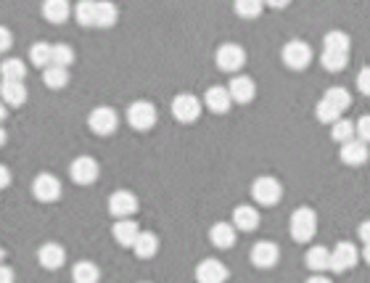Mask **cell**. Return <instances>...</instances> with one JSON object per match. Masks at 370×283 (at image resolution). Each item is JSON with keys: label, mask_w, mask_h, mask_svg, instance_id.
I'll return each mask as SVG.
<instances>
[{"label": "cell", "mask_w": 370, "mask_h": 283, "mask_svg": "<svg viewBox=\"0 0 370 283\" xmlns=\"http://www.w3.org/2000/svg\"><path fill=\"white\" fill-rule=\"evenodd\" d=\"M314 233H317V215L310 207L294 209V215H291V236H294V241L305 244Z\"/></svg>", "instance_id": "6da1fadb"}, {"label": "cell", "mask_w": 370, "mask_h": 283, "mask_svg": "<svg viewBox=\"0 0 370 283\" xmlns=\"http://www.w3.org/2000/svg\"><path fill=\"white\" fill-rule=\"evenodd\" d=\"M251 196L257 198V204H262V207H273V204L280 201L283 188H280V183H278L275 178L262 175V178L254 180V186H251Z\"/></svg>", "instance_id": "7a4b0ae2"}, {"label": "cell", "mask_w": 370, "mask_h": 283, "mask_svg": "<svg viewBox=\"0 0 370 283\" xmlns=\"http://www.w3.org/2000/svg\"><path fill=\"white\" fill-rule=\"evenodd\" d=\"M280 56H283V64L299 72V69H307L312 61V48L307 46L305 40H291V43H286Z\"/></svg>", "instance_id": "3957f363"}, {"label": "cell", "mask_w": 370, "mask_h": 283, "mask_svg": "<svg viewBox=\"0 0 370 283\" xmlns=\"http://www.w3.org/2000/svg\"><path fill=\"white\" fill-rule=\"evenodd\" d=\"M127 122L135 127V130H151L154 122H157V109L151 101H135L130 104L127 109Z\"/></svg>", "instance_id": "277c9868"}, {"label": "cell", "mask_w": 370, "mask_h": 283, "mask_svg": "<svg viewBox=\"0 0 370 283\" xmlns=\"http://www.w3.org/2000/svg\"><path fill=\"white\" fill-rule=\"evenodd\" d=\"M88 124H90V130L95 132V135H111V132L117 130V124H120V117H117V112L109 109V106H98V109L90 112Z\"/></svg>", "instance_id": "5b68a950"}, {"label": "cell", "mask_w": 370, "mask_h": 283, "mask_svg": "<svg viewBox=\"0 0 370 283\" xmlns=\"http://www.w3.org/2000/svg\"><path fill=\"white\" fill-rule=\"evenodd\" d=\"M357 257H360V252L354 249V244H349V241H339V244L331 249V270L333 273L352 270V267L357 265Z\"/></svg>", "instance_id": "8992f818"}, {"label": "cell", "mask_w": 370, "mask_h": 283, "mask_svg": "<svg viewBox=\"0 0 370 283\" xmlns=\"http://www.w3.org/2000/svg\"><path fill=\"white\" fill-rule=\"evenodd\" d=\"M217 66L222 72H238L240 66L246 64V50L236 43H225V46L217 48Z\"/></svg>", "instance_id": "52a82bcc"}, {"label": "cell", "mask_w": 370, "mask_h": 283, "mask_svg": "<svg viewBox=\"0 0 370 283\" xmlns=\"http://www.w3.org/2000/svg\"><path fill=\"white\" fill-rule=\"evenodd\" d=\"M172 114L180 122H196L201 114V101L191 93H180L172 98Z\"/></svg>", "instance_id": "ba28073f"}, {"label": "cell", "mask_w": 370, "mask_h": 283, "mask_svg": "<svg viewBox=\"0 0 370 283\" xmlns=\"http://www.w3.org/2000/svg\"><path fill=\"white\" fill-rule=\"evenodd\" d=\"M69 175H72L74 183L90 186V183L98 180V161L92 159V156H77L72 161V167H69Z\"/></svg>", "instance_id": "9c48e42d"}, {"label": "cell", "mask_w": 370, "mask_h": 283, "mask_svg": "<svg viewBox=\"0 0 370 283\" xmlns=\"http://www.w3.org/2000/svg\"><path fill=\"white\" fill-rule=\"evenodd\" d=\"M196 281L199 283H225L228 281V267L220 260H201L196 265Z\"/></svg>", "instance_id": "30bf717a"}, {"label": "cell", "mask_w": 370, "mask_h": 283, "mask_svg": "<svg viewBox=\"0 0 370 283\" xmlns=\"http://www.w3.org/2000/svg\"><path fill=\"white\" fill-rule=\"evenodd\" d=\"M280 260V249H278L275 241H257V244L251 246V262L257 265V267H273L278 265Z\"/></svg>", "instance_id": "8fae6325"}, {"label": "cell", "mask_w": 370, "mask_h": 283, "mask_svg": "<svg viewBox=\"0 0 370 283\" xmlns=\"http://www.w3.org/2000/svg\"><path fill=\"white\" fill-rule=\"evenodd\" d=\"M138 209V198L132 196L130 191H117V193H111L109 198V212L114 218L120 220H130V215Z\"/></svg>", "instance_id": "7c38bea8"}, {"label": "cell", "mask_w": 370, "mask_h": 283, "mask_svg": "<svg viewBox=\"0 0 370 283\" xmlns=\"http://www.w3.org/2000/svg\"><path fill=\"white\" fill-rule=\"evenodd\" d=\"M32 193H35V198H40V201H56V198L61 196V183H58V178L43 172V175H37L35 183H32Z\"/></svg>", "instance_id": "4fadbf2b"}, {"label": "cell", "mask_w": 370, "mask_h": 283, "mask_svg": "<svg viewBox=\"0 0 370 283\" xmlns=\"http://www.w3.org/2000/svg\"><path fill=\"white\" fill-rule=\"evenodd\" d=\"M228 93H231L233 101H238V104H249L251 98L257 95V85H254V80L246 75H236L231 80V85H228Z\"/></svg>", "instance_id": "5bb4252c"}, {"label": "cell", "mask_w": 370, "mask_h": 283, "mask_svg": "<svg viewBox=\"0 0 370 283\" xmlns=\"http://www.w3.org/2000/svg\"><path fill=\"white\" fill-rule=\"evenodd\" d=\"M370 156V149L368 143H362L360 138H354V141L344 143L342 146V161L344 164H352V167H357V164H365Z\"/></svg>", "instance_id": "9a60e30c"}, {"label": "cell", "mask_w": 370, "mask_h": 283, "mask_svg": "<svg viewBox=\"0 0 370 283\" xmlns=\"http://www.w3.org/2000/svg\"><path fill=\"white\" fill-rule=\"evenodd\" d=\"M37 260H40V265H43L46 270H58V267L64 265V260H66L64 246H58V244L40 246V252H37Z\"/></svg>", "instance_id": "2e32d148"}, {"label": "cell", "mask_w": 370, "mask_h": 283, "mask_svg": "<svg viewBox=\"0 0 370 283\" xmlns=\"http://www.w3.org/2000/svg\"><path fill=\"white\" fill-rule=\"evenodd\" d=\"M204 104L209 106L214 114H225L228 109H231L233 98H231V93H228V87L217 85V87H209V90H206V95H204Z\"/></svg>", "instance_id": "e0dca14e"}, {"label": "cell", "mask_w": 370, "mask_h": 283, "mask_svg": "<svg viewBox=\"0 0 370 283\" xmlns=\"http://www.w3.org/2000/svg\"><path fill=\"white\" fill-rule=\"evenodd\" d=\"M233 225H236V230H243V233L254 230L259 225V212L249 204H240V207L233 209Z\"/></svg>", "instance_id": "ac0fdd59"}, {"label": "cell", "mask_w": 370, "mask_h": 283, "mask_svg": "<svg viewBox=\"0 0 370 283\" xmlns=\"http://www.w3.org/2000/svg\"><path fill=\"white\" fill-rule=\"evenodd\" d=\"M114 238H117V244L122 246H135V241H138V236L143 233L138 228V223H132V220H120L117 225H114Z\"/></svg>", "instance_id": "d6986e66"}, {"label": "cell", "mask_w": 370, "mask_h": 283, "mask_svg": "<svg viewBox=\"0 0 370 283\" xmlns=\"http://www.w3.org/2000/svg\"><path fill=\"white\" fill-rule=\"evenodd\" d=\"M209 238L217 249H231L236 244V225L231 223H214L212 230H209Z\"/></svg>", "instance_id": "ffe728a7"}, {"label": "cell", "mask_w": 370, "mask_h": 283, "mask_svg": "<svg viewBox=\"0 0 370 283\" xmlns=\"http://www.w3.org/2000/svg\"><path fill=\"white\" fill-rule=\"evenodd\" d=\"M305 262L310 270L314 273H323V270H331V252L325 249V246H312L310 252H307Z\"/></svg>", "instance_id": "44dd1931"}, {"label": "cell", "mask_w": 370, "mask_h": 283, "mask_svg": "<svg viewBox=\"0 0 370 283\" xmlns=\"http://www.w3.org/2000/svg\"><path fill=\"white\" fill-rule=\"evenodd\" d=\"M72 281L74 283H98L101 281V270L92 262H77L72 267Z\"/></svg>", "instance_id": "7402d4cb"}, {"label": "cell", "mask_w": 370, "mask_h": 283, "mask_svg": "<svg viewBox=\"0 0 370 283\" xmlns=\"http://www.w3.org/2000/svg\"><path fill=\"white\" fill-rule=\"evenodd\" d=\"M0 95H3V104L6 106H21L27 101V90H24L21 82H3Z\"/></svg>", "instance_id": "603a6c76"}, {"label": "cell", "mask_w": 370, "mask_h": 283, "mask_svg": "<svg viewBox=\"0 0 370 283\" xmlns=\"http://www.w3.org/2000/svg\"><path fill=\"white\" fill-rule=\"evenodd\" d=\"M0 75H3V82H24L27 66L21 64L18 58H9V61L0 64Z\"/></svg>", "instance_id": "cb8c5ba5"}, {"label": "cell", "mask_w": 370, "mask_h": 283, "mask_svg": "<svg viewBox=\"0 0 370 283\" xmlns=\"http://www.w3.org/2000/svg\"><path fill=\"white\" fill-rule=\"evenodd\" d=\"M43 16L51 24H64L66 16H69V3H64V0H48L46 6H43Z\"/></svg>", "instance_id": "d4e9b609"}, {"label": "cell", "mask_w": 370, "mask_h": 283, "mask_svg": "<svg viewBox=\"0 0 370 283\" xmlns=\"http://www.w3.org/2000/svg\"><path fill=\"white\" fill-rule=\"evenodd\" d=\"M323 50H339V53H349V35L342 29H331L323 38Z\"/></svg>", "instance_id": "484cf974"}, {"label": "cell", "mask_w": 370, "mask_h": 283, "mask_svg": "<svg viewBox=\"0 0 370 283\" xmlns=\"http://www.w3.org/2000/svg\"><path fill=\"white\" fill-rule=\"evenodd\" d=\"M120 19V9L114 3H98L95 6V27H111Z\"/></svg>", "instance_id": "4316f807"}, {"label": "cell", "mask_w": 370, "mask_h": 283, "mask_svg": "<svg viewBox=\"0 0 370 283\" xmlns=\"http://www.w3.org/2000/svg\"><path fill=\"white\" fill-rule=\"evenodd\" d=\"M132 249H135V255H138L140 260H151V257L157 255V249H159V238L154 236V233H140Z\"/></svg>", "instance_id": "83f0119b"}, {"label": "cell", "mask_w": 370, "mask_h": 283, "mask_svg": "<svg viewBox=\"0 0 370 283\" xmlns=\"http://www.w3.org/2000/svg\"><path fill=\"white\" fill-rule=\"evenodd\" d=\"M323 101H328V104L336 106V109L344 114L352 106V95L349 90H344V87H328L323 93Z\"/></svg>", "instance_id": "f1b7e54d"}, {"label": "cell", "mask_w": 370, "mask_h": 283, "mask_svg": "<svg viewBox=\"0 0 370 283\" xmlns=\"http://www.w3.org/2000/svg\"><path fill=\"white\" fill-rule=\"evenodd\" d=\"M29 56H32V64H35V66H40V69H48V66H51V61H53V46H48V43H37V46H32Z\"/></svg>", "instance_id": "f546056e"}, {"label": "cell", "mask_w": 370, "mask_h": 283, "mask_svg": "<svg viewBox=\"0 0 370 283\" xmlns=\"http://www.w3.org/2000/svg\"><path fill=\"white\" fill-rule=\"evenodd\" d=\"M43 80H46V85L51 90H61V87L69 82V72L66 69H58V66H48L46 72H43Z\"/></svg>", "instance_id": "4dcf8cb0"}, {"label": "cell", "mask_w": 370, "mask_h": 283, "mask_svg": "<svg viewBox=\"0 0 370 283\" xmlns=\"http://www.w3.org/2000/svg\"><path fill=\"white\" fill-rule=\"evenodd\" d=\"M331 135H333V141L342 143V146H344V143L354 141V135H357V130H354V122H352V119H339V122L333 124Z\"/></svg>", "instance_id": "1f68e13d"}, {"label": "cell", "mask_w": 370, "mask_h": 283, "mask_svg": "<svg viewBox=\"0 0 370 283\" xmlns=\"http://www.w3.org/2000/svg\"><path fill=\"white\" fill-rule=\"evenodd\" d=\"M323 66L328 72H342L347 61H349V53H339V50H323V56H320Z\"/></svg>", "instance_id": "d6a6232c"}, {"label": "cell", "mask_w": 370, "mask_h": 283, "mask_svg": "<svg viewBox=\"0 0 370 283\" xmlns=\"http://www.w3.org/2000/svg\"><path fill=\"white\" fill-rule=\"evenodd\" d=\"M95 6H98V3H92V0H83V3H77V9H74L77 21L85 24V27H95Z\"/></svg>", "instance_id": "836d02e7"}, {"label": "cell", "mask_w": 370, "mask_h": 283, "mask_svg": "<svg viewBox=\"0 0 370 283\" xmlns=\"http://www.w3.org/2000/svg\"><path fill=\"white\" fill-rule=\"evenodd\" d=\"M314 114H317V119H320L323 124H336L339 119H342V112H339L336 106L328 104V101H323V98L317 101V109H314Z\"/></svg>", "instance_id": "e575fe53"}, {"label": "cell", "mask_w": 370, "mask_h": 283, "mask_svg": "<svg viewBox=\"0 0 370 283\" xmlns=\"http://www.w3.org/2000/svg\"><path fill=\"white\" fill-rule=\"evenodd\" d=\"M74 61V50L69 46H53V61H51V66H58V69H66V66Z\"/></svg>", "instance_id": "d590c367"}, {"label": "cell", "mask_w": 370, "mask_h": 283, "mask_svg": "<svg viewBox=\"0 0 370 283\" xmlns=\"http://www.w3.org/2000/svg\"><path fill=\"white\" fill-rule=\"evenodd\" d=\"M259 11H262V0H238L236 3V14L243 19H254V16H259Z\"/></svg>", "instance_id": "8d00e7d4"}, {"label": "cell", "mask_w": 370, "mask_h": 283, "mask_svg": "<svg viewBox=\"0 0 370 283\" xmlns=\"http://www.w3.org/2000/svg\"><path fill=\"white\" fill-rule=\"evenodd\" d=\"M354 130H357V138L370 146V114H362L360 119L354 122Z\"/></svg>", "instance_id": "74e56055"}, {"label": "cell", "mask_w": 370, "mask_h": 283, "mask_svg": "<svg viewBox=\"0 0 370 283\" xmlns=\"http://www.w3.org/2000/svg\"><path fill=\"white\" fill-rule=\"evenodd\" d=\"M357 87H360V93L370 95V66L360 69V75H357Z\"/></svg>", "instance_id": "f35d334b"}, {"label": "cell", "mask_w": 370, "mask_h": 283, "mask_svg": "<svg viewBox=\"0 0 370 283\" xmlns=\"http://www.w3.org/2000/svg\"><path fill=\"white\" fill-rule=\"evenodd\" d=\"M11 43H14V38H11V32H9L6 27H0V53H3V50H9Z\"/></svg>", "instance_id": "ab89813d"}, {"label": "cell", "mask_w": 370, "mask_h": 283, "mask_svg": "<svg viewBox=\"0 0 370 283\" xmlns=\"http://www.w3.org/2000/svg\"><path fill=\"white\" fill-rule=\"evenodd\" d=\"M0 283H14V270L0 265Z\"/></svg>", "instance_id": "60d3db41"}, {"label": "cell", "mask_w": 370, "mask_h": 283, "mask_svg": "<svg viewBox=\"0 0 370 283\" xmlns=\"http://www.w3.org/2000/svg\"><path fill=\"white\" fill-rule=\"evenodd\" d=\"M9 183H11V170H9V167H3V164H0V188H6Z\"/></svg>", "instance_id": "b9f144b4"}, {"label": "cell", "mask_w": 370, "mask_h": 283, "mask_svg": "<svg viewBox=\"0 0 370 283\" xmlns=\"http://www.w3.org/2000/svg\"><path fill=\"white\" fill-rule=\"evenodd\" d=\"M357 233H360V238L365 241V244H370V220H365V223H362Z\"/></svg>", "instance_id": "7bdbcfd3"}, {"label": "cell", "mask_w": 370, "mask_h": 283, "mask_svg": "<svg viewBox=\"0 0 370 283\" xmlns=\"http://www.w3.org/2000/svg\"><path fill=\"white\" fill-rule=\"evenodd\" d=\"M307 283H331V278H325V275H312Z\"/></svg>", "instance_id": "ee69618b"}, {"label": "cell", "mask_w": 370, "mask_h": 283, "mask_svg": "<svg viewBox=\"0 0 370 283\" xmlns=\"http://www.w3.org/2000/svg\"><path fill=\"white\" fill-rule=\"evenodd\" d=\"M362 260L370 265V244H365V249H362Z\"/></svg>", "instance_id": "f6af8a7d"}, {"label": "cell", "mask_w": 370, "mask_h": 283, "mask_svg": "<svg viewBox=\"0 0 370 283\" xmlns=\"http://www.w3.org/2000/svg\"><path fill=\"white\" fill-rule=\"evenodd\" d=\"M6 114H9V109H6V104H0V122L6 119Z\"/></svg>", "instance_id": "bcb514c9"}, {"label": "cell", "mask_w": 370, "mask_h": 283, "mask_svg": "<svg viewBox=\"0 0 370 283\" xmlns=\"http://www.w3.org/2000/svg\"><path fill=\"white\" fill-rule=\"evenodd\" d=\"M3 143H6V130L0 127V146H3Z\"/></svg>", "instance_id": "7dc6e473"}, {"label": "cell", "mask_w": 370, "mask_h": 283, "mask_svg": "<svg viewBox=\"0 0 370 283\" xmlns=\"http://www.w3.org/2000/svg\"><path fill=\"white\" fill-rule=\"evenodd\" d=\"M0 262H3V249H0Z\"/></svg>", "instance_id": "c3c4849f"}]
</instances>
